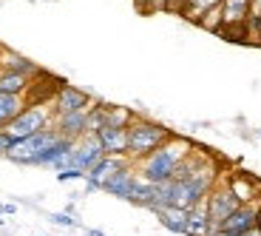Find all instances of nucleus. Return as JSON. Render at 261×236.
Returning <instances> with one entry per match:
<instances>
[{
    "label": "nucleus",
    "mask_w": 261,
    "mask_h": 236,
    "mask_svg": "<svg viewBox=\"0 0 261 236\" xmlns=\"http://www.w3.org/2000/svg\"><path fill=\"white\" fill-rule=\"evenodd\" d=\"M193 151H196V145L190 143L188 137H179V134H173V137H170L168 143L162 145V148H156L153 154H148L145 159H139V162H137L139 179H145V182H150V185L168 182V179H173L176 168H179V165H182Z\"/></svg>",
    "instance_id": "obj_1"
},
{
    "label": "nucleus",
    "mask_w": 261,
    "mask_h": 236,
    "mask_svg": "<svg viewBox=\"0 0 261 236\" xmlns=\"http://www.w3.org/2000/svg\"><path fill=\"white\" fill-rule=\"evenodd\" d=\"M173 137L170 128H165L162 123H153L148 117H134V123L128 125V159L134 165L139 159H145L148 154H153L156 148H162L168 139Z\"/></svg>",
    "instance_id": "obj_2"
},
{
    "label": "nucleus",
    "mask_w": 261,
    "mask_h": 236,
    "mask_svg": "<svg viewBox=\"0 0 261 236\" xmlns=\"http://www.w3.org/2000/svg\"><path fill=\"white\" fill-rule=\"evenodd\" d=\"M57 139H60V134L54 131V125L46 128V131H40V134H32V137H26V139H14V148L9 151L6 159L14 165H34V168H37V159L43 157Z\"/></svg>",
    "instance_id": "obj_3"
},
{
    "label": "nucleus",
    "mask_w": 261,
    "mask_h": 236,
    "mask_svg": "<svg viewBox=\"0 0 261 236\" xmlns=\"http://www.w3.org/2000/svg\"><path fill=\"white\" fill-rule=\"evenodd\" d=\"M51 125H54L51 103H46V105H26L23 114L9 125L6 131L12 134L14 139H26V137H32V134H40V131H46V128H51Z\"/></svg>",
    "instance_id": "obj_4"
},
{
    "label": "nucleus",
    "mask_w": 261,
    "mask_h": 236,
    "mask_svg": "<svg viewBox=\"0 0 261 236\" xmlns=\"http://www.w3.org/2000/svg\"><path fill=\"white\" fill-rule=\"evenodd\" d=\"M94 105H97V100H94L88 91H83V88H77V85H68L63 80L60 88H57V94H54V100H51V111H54V117H57V114L91 111Z\"/></svg>",
    "instance_id": "obj_5"
},
{
    "label": "nucleus",
    "mask_w": 261,
    "mask_h": 236,
    "mask_svg": "<svg viewBox=\"0 0 261 236\" xmlns=\"http://www.w3.org/2000/svg\"><path fill=\"white\" fill-rule=\"evenodd\" d=\"M239 208V199L230 194V188L219 179V185H216L213 191L207 194V199H204V210H207V219L213 228H222L224 219L233 214V210Z\"/></svg>",
    "instance_id": "obj_6"
},
{
    "label": "nucleus",
    "mask_w": 261,
    "mask_h": 236,
    "mask_svg": "<svg viewBox=\"0 0 261 236\" xmlns=\"http://www.w3.org/2000/svg\"><path fill=\"white\" fill-rule=\"evenodd\" d=\"M222 182L230 188L239 205H258L261 202V182L253 174H244V171H230L227 177H222Z\"/></svg>",
    "instance_id": "obj_7"
},
{
    "label": "nucleus",
    "mask_w": 261,
    "mask_h": 236,
    "mask_svg": "<svg viewBox=\"0 0 261 236\" xmlns=\"http://www.w3.org/2000/svg\"><path fill=\"white\" fill-rule=\"evenodd\" d=\"M102 157H105V151H102V145H99V139L94 137V134H85V137L77 139L74 148H71V168L88 174Z\"/></svg>",
    "instance_id": "obj_8"
},
{
    "label": "nucleus",
    "mask_w": 261,
    "mask_h": 236,
    "mask_svg": "<svg viewBox=\"0 0 261 236\" xmlns=\"http://www.w3.org/2000/svg\"><path fill=\"white\" fill-rule=\"evenodd\" d=\"M137 182H139L137 165H134V162H128L125 168H119L117 174H114V177H108V179H105L102 191L108 194V197H114V199H122V202H130V197H134V188H137Z\"/></svg>",
    "instance_id": "obj_9"
},
{
    "label": "nucleus",
    "mask_w": 261,
    "mask_h": 236,
    "mask_svg": "<svg viewBox=\"0 0 261 236\" xmlns=\"http://www.w3.org/2000/svg\"><path fill=\"white\" fill-rule=\"evenodd\" d=\"M130 159L128 157H102L97 165H94L88 174H85V197H91V194H97V191H102L105 179L114 177L119 168H125Z\"/></svg>",
    "instance_id": "obj_10"
},
{
    "label": "nucleus",
    "mask_w": 261,
    "mask_h": 236,
    "mask_svg": "<svg viewBox=\"0 0 261 236\" xmlns=\"http://www.w3.org/2000/svg\"><path fill=\"white\" fill-rule=\"evenodd\" d=\"M258 205H239V208L224 219L222 230H227V233H233V236H242V233H247V230H253L255 222H258Z\"/></svg>",
    "instance_id": "obj_11"
},
{
    "label": "nucleus",
    "mask_w": 261,
    "mask_h": 236,
    "mask_svg": "<svg viewBox=\"0 0 261 236\" xmlns=\"http://www.w3.org/2000/svg\"><path fill=\"white\" fill-rule=\"evenodd\" d=\"M85 120H88V111H77V114H57L54 117V131L60 134L63 139H71V143H77V139H83L85 134Z\"/></svg>",
    "instance_id": "obj_12"
},
{
    "label": "nucleus",
    "mask_w": 261,
    "mask_h": 236,
    "mask_svg": "<svg viewBox=\"0 0 261 236\" xmlns=\"http://www.w3.org/2000/svg\"><path fill=\"white\" fill-rule=\"evenodd\" d=\"M97 139L105 157H128V128H102Z\"/></svg>",
    "instance_id": "obj_13"
},
{
    "label": "nucleus",
    "mask_w": 261,
    "mask_h": 236,
    "mask_svg": "<svg viewBox=\"0 0 261 236\" xmlns=\"http://www.w3.org/2000/svg\"><path fill=\"white\" fill-rule=\"evenodd\" d=\"M0 68L17 72V74H23V77H29V80H34V77H40V74H43V68H40L37 63H34V60L23 57V54L12 52V49H3V57H0Z\"/></svg>",
    "instance_id": "obj_14"
},
{
    "label": "nucleus",
    "mask_w": 261,
    "mask_h": 236,
    "mask_svg": "<svg viewBox=\"0 0 261 236\" xmlns=\"http://www.w3.org/2000/svg\"><path fill=\"white\" fill-rule=\"evenodd\" d=\"M26 97L20 94H0V128H9L26 108Z\"/></svg>",
    "instance_id": "obj_15"
},
{
    "label": "nucleus",
    "mask_w": 261,
    "mask_h": 236,
    "mask_svg": "<svg viewBox=\"0 0 261 236\" xmlns=\"http://www.w3.org/2000/svg\"><path fill=\"white\" fill-rule=\"evenodd\" d=\"M156 219L165 230H170V233L185 236V230H188V210H182V208H159Z\"/></svg>",
    "instance_id": "obj_16"
},
{
    "label": "nucleus",
    "mask_w": 261,
    "mask_h": 236,
    "mask_svg": "<svg viewBox=\"0 0 261 236\" xmlns=\"http://www.w3.org/2000/svg\"><path fill=\"white\" fill-rule=\"evenodd\" d=\"M222 17H224V29L242 26L250 17V0H222Z\"/></svg>",
    "instance_id": "obj_17"
},
{
    "label": "nucleus",
    "mask_w": 261,
    "mask_h": 236,
    "mask_svg": "<svg viewBox=\"0 0 261 236\" xmlns=\"http://www.w3.org/2000/svg\"><path fill=\"white\" fill-rule=\"evenodd\" d=\"M29 88H32L29 77H23L17 72H9V68H0V94H20V97H26Z\"/></svg>",
    "instance_id": "obj_18"
},
{
    "label": "nucleus",
    "mask_w": 261,
    "mask_h": 236,
    "mask_svg": "<svg viewBox=\"0 0 261 236\" xmlns=\"http://www.w3.org/2000/svg\"><path fill=\"white\" fill-rule=\"evenodd\" d=\"M210 230H213V225L207 219L204 202L196 205L193 210H188V230H185V236H210Z\"/></svg>",
    "instance_id": "obj_19"
},
{
    "label": "nucleus",
    "mask_w": 261,
    "mask_h": 236,
    "mask_svg": "<svg viewBox=\"0 0 261 236\" xmlns=\"http://www.w3.org/2000/svg\"><path fill=\"white\" fill-rule=\"evenodd\" d=\"M134 117L137 111H130L125 105H105V128H128Z\"/></svg>",
    "instance_id": "obj_20"
},
{
    "label": "nucleus",
    "mask_w": 261,
    "mask_h": 236,
    "mask_svg": "<svg viewBox=\"0 0 261 236\" xmlns=\"http://www.w3.org/2000/svg\"><path fill=\"white\" fill-rule=\"evenodd\" d=\"M130 205H139V208L156 210V185L139 179L137 188H134V197H130Z\"/></svg>",
    "instance_id": "obj_21"
},
{
    "label": "nucleus",
    "mask_w": 261,
    "mask_h": 236,
    "mask_svg": "<svg viewBox=\"0 0 261 236\" xmlns=\"http://www.w3.org/2000/svg\"><path fill=\"white\" fill-rule=\"evenodd\" d=\"M199 29H204V32H213V34H219L224 29V17H222V6H216V9H210V12H204L202 17H199V23H196Z\"/></svg>",
    "instance_id": "obj_22"
},
{
    "label": "nucleus",
    "mask_w": 261,
    "mask_h": 236,
    "mask_svg": "<svg viewBox=\"0 0 261 236\" xmlns=\"http://www.w3.org/2000/svg\"><path fill=\"white\" fill-rule=\"evenodd\" d=\"M102 128H105V103H97L91 111H88V120H85V131L97 137Z\"/></svg>",
    "instance_id": "obj_23"
},
{
    "label": "nucleus",
    "mask_w": 261,
    "mask_h": 236,
    "mask_svg": "<svg viewBox=\"0 0 261 236\" xmlns=\"http://www.w3.org/2000/svg\"><path fill=\"white\" fill-rule=\"evenodd\" d=\"M48 222L60 225V228H80V219L71 217V214H65V210H60V214H48Z\"/></svg>",
    "instance_id": "obj_24"
},
{
    "label": "nucleus",
    "mask_w": 261,
    "mask_h": 236,
    "mask_svg": "<svg viewBox=\"0 0 261 236\" xmlns=\"http://www.w3.org/2000/svg\"><path fill=\"white\" fill-rule=\"evenodd\" d=\"M142 12H168L170 0H134Z\"/></svg>",
    "instance_id": "obj_25"
},
{
    "label": "nucleus",
    "mask_w": 261,
    "mask_h": 236,
    "mask_svg": "<svg viewBox=\"0 0 261 236\" xmlns=\"http://www.w3.org/2000/svg\"><path fill=\"white\" fill-rule=\"evenodd\" d=\"M57 182H85V174L77 168H65L57 174Z\"/></svg>",
    "instance_id": "obj_26"
},
{
    "label": "nucleus",
    "mask_w": 261,
    "mask_h": 236,
    "mask_svg": "<svg viewBox=\"0 0 261 236\" xmlns=\"http://www.w3.org/2000/svg\"><path fill=\"white\" fill-rule=\"evenodd\" d=\"M12 148H14V137L6 131V128H0V159H6Z\"/></svg>",
    "instance_id": "obj_27"
},
{
    "label": "nucleus",
    "mask_w": 261,
    "mask_h": 236,
    "mask_svg": "<svg viewBox=\"0 0 261 236\" xmlns=\"http://www.w3.org/2000/svg\"><path fill=\"white\" fill-rule=\"evenodd\" d=\"M250 17L261 20V0H250Z\"/></svg>",
    "instance_id": "obj_28"
},
{
    "label": "nucleus",
    "mask_w": 261,
    "mask_h": 236,
    "mask_svg": "<svg viewBox=\"0 0 261 236\" xmlns=\"http://www.w3.org/2000/svg\"><path fill=\"white\" fill-rule=\"evenodd\" d=\"M3 214H6V217H14V214H17V202H3Z\"/></svg>",
    "instance_id": "obj_29"
},
{
    "label": "nucleus",
    "mask_w": 261,
    "mask_h": 236,
    "mask_svg": "<svg viewBox=\"0 0 261 236\" xmlns=\"http://www.w3.org/2000/svg\"><path fill=\"white\" fill-rule=\"evenodd\" d=\"M85 236H108V233H102L99 228H88V230H85Z\"/></svg>",
    "instance_id": "obj_30"
},
{
    "label": "nucleus",
    "mask_w": 261,
    "mask_h": 236,
    "mask_svg": "<svg viewBox=\"0 0 261 236\" xmlns=\"http://www.w3.org/2000/svg\"><path fill=\"white\" fill-rule=\"evenodd\" d=\"M210 236H233V233H227V230H222V228H213V230H210Z\"/></svg>",
    "instance_id": "obj_31"
},
{
    "label": "nucleus",
    "mask_w": 261,
    "mask_h": 236,
    "mask_svg": "<svg viewBox=\"0 0 261 236\" xmlns=\"http://www.w3.org/2000/svg\"><path fill=\"white\" fill-rule=\"evenodd\" d=\"M242 236H261V230H258V228H253V230H247V233H242Z\"/></svg>",
    "instance_id": "obj_32"
},
{
    "label": "nucleus",
    "mask_w": 261,
    "mask_h": 236,
    "mask_svg": "<svg viewBox=\"0 0 261 236\" xmlns=\"http://www.w3.org/2000/svg\"><path fill=\"white\" fill-rule=\"evenodd\" d=\"M255 228L261 230V205H258V222H255Z\"/></svg>",
    "instance_id": "obj_33"
},
{
    "label": "nucleus",
    "mask_w": 261,
    "mask_h": 236,
    "mask_svg": "<svg viewBox=\"0 0 261 236\" xmlns=\"http://www.w3.org/2000/svg\"><path fill=\"white\" fill-rule=\"evenodd\" d=\"M0 217H6V214H3V202H0Z\"/></svg>",
    "instance_id": "obj_34"
},
{
    "label": "nucleus",
    "mask_w": 261,
    "mask_h": 236,
    "mask_svg": "<svg viewBox=\"0 0 261 236\" xmlns=\"http://www.w3.org/2000/svg\"><path fill=\"white\" fill-rule=\"evenodd\" d=\"M3 49H6V46H3V43H0V57H3Z\"/></svg>",
    "instance_id": "obj_35"
},
{
    "label": "nucleus",
    "mask_w": 261,
    "mask_h": 236,
    "mask_svg": "<svg viewBox=\"0 0 261 236\" xmlns=\"http://www.w3.org/2000/svg\"><path fill=\"white\" fill-rule=\"evenodd\" d=\"M258 137H261V131H258Z\"/></svg>",
    "instance_id": "obj_36"
}]
</instances>
